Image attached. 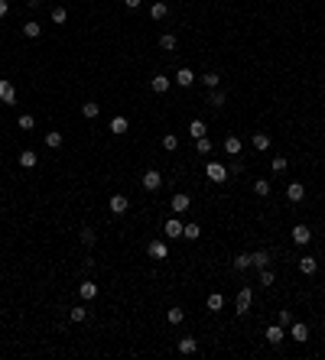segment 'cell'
<instances>
[{
    "mask_svg": "<svg viewBox=\"0 0 325 360\" xmlns=\"http://www.w3.org/2000/svg\"><path fill=\"white\" fill-rule=\"evenodd\" d=\"M146 253H150V260H169V243L166 240H150Z\"/></svg>",
    "mask_w": 325,
    "mask_h": 360,
    "instance_id": "1",
    "label": "cell"
},
{
    "mask_svg": "<svg viewBox=\"0 0 325 360\" xmlns=\"http://www.w3.org/2000/svg\"><path fill=\"white\" fill-rule=\"evenodd\" d=\"M140 185L146 188V192H156V188L162 185V175H160V169H146V172H143V179H140Z\"/></svg>",
    "mask_w": 325,
    "mask_h": 360,
    "instance_id": "2",
    "label": "cell"
},
{
    "mask_svg": "<svg viewBox=\"0 0 325 360\" xmlns=\"http://www.w3.org/2000/svg\"><path fill=\"white\" fill-rule=\"evenodd\" d=\"M250 302H254V292L244 285V289L238 292V299H234V308H238L241 315H247V312H250Z\"/></svg>",
    "mask_w": 325,
    "mask_h": 360,
    "instance_id": "3",
    "label": "cell"
},
{
    "mask_svg": "<svg viewBox=\"0 0 325 360\" xmlns=\"http://www.w3.org/2000/svg\"><path fill=\"white\" fill-rule=\"evenodd\" d=\"M0 101L10 107V104H16V88H13V81H7V78H0Z\"/></svg>",
    "mask_w": 325,
    "mask_h": 360,
    "instance_id": "4",
    "label": "cell"
},
{
    "mask_svg": "<svg viewBox=\"0 0 325 360\" xmlns=\"http://www.w3.org/2000/svg\"><path fill=\"white\" fill-rule=\"evenodd\" d=\"M205 175L211 179V182H228V165H221V163H208V165H205Z\"/></svg>",
    "mask_w": 325,
    "mask_h": 360,
    "instance_id": "5",
    "label": "cell"
},
{
    "mask_svg": "<svg viewBox=\"0 0 325 360\" xmlns=\"http://www.w3.org/2000/svg\"><path fill=\"white\" fill-rule=\"evenodd\" d=\"M290 338L296 341V344H306V341H309V325H303V321H292V325H290Z\"/></svg>",
    "mask_w": 325,
    "mask_h": 360,
    "instance_id": "6",
    "label": "cell"
},
{
    "mask_svg": "<svg viewBox=\"0 0 325 360\" xmlns=\"http://www.w3.org/2000/svg\"><path fill=\"white\" fill-rule=\"evenodd\" d=\"M173 81H176V85H179V88H192L195 81H198V75H195L192 68H179V72H176V78H173Z\"/></svg>",
    "mask_w": 325,
    "mask_h": 360,
    "instance_id": "7",
    "label": "cell"
},
{
    "mask_svg": "<svg viewBox=\"0 0 325 360\" xmlns=\"http://www.w3.org/2000/svg\"><path fill=\"white\" fill-rule=\"evenodd\" d=\"M286 198H290L292 205H299V201L306 198V185L303 182H290V185H286Z\"/></svg>",
    "mask_w": 325,
    "mask_h": 360,
    "instance_id": "8",
    "label": "cell"
},
{
    "mask_svg": "<svg viewBox=\"0 0 325 360\" xmlns=\"http://www.w3.org/2000/svg\"><path fill=\"white\" fill-rule=\"evenodd\" d=\"M182 227H185V224H182V221H179V218H169V221H166V224H162V230H166V237H169V240L182 237Z\"/></svg>",
    "mask_w": 325,
    "mask_h": 360,
    "instance_id": "9",
    "label": "cell"
},
{
    "mask_svg": "<svg viewBox=\"0 0 325 360\" xmlns=\"http://www.w3.org/2000/svg\"><path fill=\"white\" fill-rule=\"evenodd\" d=\"M127 208H130V201H127V195H111V214H127Z\"/></svg>",
    "mask_w": 325,
    "mask_h": 360,
    "instance_id": "10",
    "label": "cell"
},
{
    "mask_svg": "<svg viewBox=\"0 0 325 360\" xmlns=\"http://www.w3.org/2000/svg\"><path fill=\"white\" fill-rule=\"evenodd\" d=\"M78 295H81V302H91V299H98V283L85 279V283L78 285Z\"/></svg>",
    "mask_w": 325,
    "mask_h": 360,
    "instance_id": "11",
    "label": "cell"
},
{
    "mask_svg": "<svg viewBox=\"0 0 325 360\" xmlns=\"http://www.w3.org/2000/svg\"><path fill=\"white\" fill-rule=\"evenodd\" d=\"M150 88H153V91H156V94H166V91L173 88V78H166V75H153Z\"/></svg>",
    "mask_w": 325,
    "mask_h": 360,
    "instance_id": "12",
    "label": "cell"
},
{
    "mask_svg": "<svg viewBox=\"0 0 325 360\" xmlns=\"http://www.w3.org/2000/svg\"><path fill=\"white\" fill-rule=\"evenodd\" d=\"M189 205H192V201H189V195H185V192L173 195V201H169V208H173L176 214H182V211H189Z\"/></svg>",
    "mask_w": 325,
    "mask_h": 360,
    "instance_id": "13",
    "label": "cell"
},
{
    "mask_svg": "<svg viewBox=\"0 0 325 360\" xmlns=\"http://www.w3.org/2000/svg\"><path fill=\"white\" fill-rule=\"evenodd\" d=\"M250 266H254V270H267V266H270V253L267 250L250 253Z\"/></svg>",
    "mask_w": 325,
    "mask_h": 360,
    "instance_id": "14",
    "label": "cell"
},
{
    "mask_svg": "<svg viewBox=\"0 0 325 360\" xmlns=\"http://www.w3.org/2000/svg\"><path fill=\"white\" fill-rule=\"evenodd\" d=\"M312 240V230L306 227V224H296L292 227V243H309Z\"/></svg>",
    "mask_w": 325,
    "mask_h": 360,
    "instance_id": "15",
    "label": "cell"
},
{
    "mask_svg": "<svg viewBox=\"0 0 325 360\" xmlns=\"http://www.w3.org/2000/svg\"><path fill=\"white\" fill-rule=\"evenodd\" d=\"M315 270H319V260H315V256H299V273L303 276H312Z\"/></svg>",
    "mask_w": 325,
    "mask_h": 360,
    "instance_id": "16",
    "label": "cell"
},
{
    "mask_svg": "<svg viewBox=\"0 0 325 360\" xmlns=\"http://www.w3.org/2000/svg\"><path fill=\"white\" fill-rule=\"evenodd\" d=\"M127 130H130V120L127 117H114V120H111V133H114V136H124Z\"/></svg>",
    "mask_w": 325,
    "mask_h": 360,
    "instance_id": "17",
    "label": "cell"
},
{
    "mask_svg": "<svg viewBox=\"0 0 325 360\" xmlns=\"http://www.w3.org/2000/svg\"><path fill=\"white\" fill-rule=\"evenodd\" d=\"M283 338H286V334H283V325H270V328H267V344H273V347H276Z\"/></svg>",
    "mask_w": 325,
    "mask_h": 360,
    "instance_id": "18",
    "label": "cell"
},
{
    "mask_svg": "<svg viewBox=\"0 0 325 360\" xmlns=\"http://www.w3.org/2000/svg\"><path fill=\"white\" fill-rule=\"evenodd\" d=\"M39 33H43V26H39L36 20H26V23H23V36H26V39H39Z\"/></svg>",
    "mask_w": 325,
    "mask_h": 360,
    "instance_id": "19",
    "label": "cell"
},
{
    "mask_svg": "<svg viewBox=\"0 0 325 360\" xmlns=\"http://www.w3.org/2000/svg\"><path fill=\"white\" fill-rule=\"evenodd\" d=\"M205 305H208V312H221V308H225V295L221 292H211L205 299Z\"/></svg>",
    "mask_w": 325,
    "mask_h": 360,
    "instance_id": "20",
    "label": "cell"
},
{
    "mask_svg": "<svg viewBox=\"0 0 325 360\" xmlns=\"http://www.w3.org/2000/svg\"><path fill=\"white\" fill-rule=\"evenodd\" d=\"M254 150H257V153H267V150H270V133H254Z\"/></svg>",
    "mask_w": 325,
    "mask_h": 360,
    "instance_id": "21",
    "label": "cell"
},
{
    "mask_svg": "<svg viewBox=\"0 0 325 360\" xmlns=\"http://www.w3.org/2000/svg\"><path fill=\"white\" fill-rule=\"evenodd\" d=\"M36 163H39V156L32 153V150H23V153H20V165H23V169H36Z\"/></svg>",
    "mask_w": 325,
    "mask_h": 360,
    "instance_id": "22",
    "label": "cell"
},
{
    "mask_svg": "<svg viewBox=\"0 0 325 360\" xmlns=\"http://www.w3.org/2000/svg\"><path fill=\"white\" fill-rule=\"evenodd\" d=\"M225 153L228 156H241V136H225Z\"/></svg>",
    "mask_w": 325,
    "mask_h": 360,
    "instance_id": "23",
    "label": "cell"
},
{
    "mask_svg": "<svg viewBox=\"0 0 325 360\" xmlns=\"http://www.w3.org/2000/svg\"><path fill=\"white\" fill-rule=\"evenodd\" d=\"M205 133H208L205 120H192V123H189V136H192V140H198V136H205Z\"/></svg>",
    "mask_w": 325,
    "mask_h": 360,
    "instance_id": "24",
    "label": "cell"
},
{
    "mask_svg": "<svg viewBox=\"0 0 325 360\" xmlns=\"http://www.w3.org/2000/svg\"><path fill=\"white\" fill-rule=\"evenodd\" d=\"M182 237H185V240H198V237H202V227H198L195 221H189V224L182 227Z\"/></svg>",
    "mask_w": 325,
    "mask_h": 360,
    "instance_id": "25",
    "label": "cell"
},
{
    "mask_svg": "<svg viewBox=\"0 0 325 360\" xmlns=\"http://www.w3.org/2000/svg\"><path fill=\"white\" fill-rule=\"evenodd\" d=\"M202 85H205L208 91H215V88L221 85V75H218V72H205V75H202Z\"/></svg>",
    "mask_w": 325,
    "mask_h": 360,
    "instance_id": "26",
    "label": "cell"
},
{
    "mask_svg": "<svg viewBox=\"0 0 325 360\" xmlns=\"http://www.w3.org/2000/svg\"><path fill=\"white\" fill-rule=\"evenodd\" d=\"M176 347H179V354H195V350H198V341H195V338H182Z\"/></svg>",
    "mask_w": 325,
    "mask_h": 360,
    "instance_id": "27",
    "label": "cell"
},
{
    "mask_svg": "<svg viewBox=\"0 0 325 360\" xmlns=\"http://www.w3.org/2000/svg\"><path fill=\"white\" fill-rule=\"evenodd\" d=\"M166 13H169V7H166V0H156V3L150 7V16H153V20H162Z\"/></svg>",
    "mask_w": 325,
    "mask_h": 360,
    "instance_id": "28",
    "label": "cell"
},
{
    "mask_svg": "<svg viewBox=\"0 0 325 360\" xmlns=\"http://www.w3.org/2000/svg\"><path fill=\"white\" fill-rule=\"evenodd\" d=\"M176 45H179V39H176L173 33H162V36H160V49H166V52H173Z\"/></svg>",
    "mask_w": 325,
    "mask_h": 360,
    "instance_id": "29",
    "label": "cell"
},
{
    "mask_svg": "<svg viewBox=\"0 0 325 360\" xmlns=\"http://www.w3.org/2000/svg\"><path fill=\"white\" fill-rule=\"evenodd\" d=\"M162 150H166V153H176V150H179V136H176V133H166V136H162Z\"/></svg>",
    "mask_w": 325,
    "mask_h": 360,
    "instance_id": "30",
    "label": "cell"
},
{
    "mask_svg": "<svg viewBox=\"0 0 325 360\" xmlns=\"http://www.w3.org/2000/svg\"><path fill=\"white\" fill-rule=\"evenodd\" d=\"M81 114H85V120H98V114H101V107H98L95 101H88V104H81Z\"/></svg>",
    "mask_w": 325,
    "mask_h": 360,
    "instance_id": "31",
    "label": "cell"
},
{
    "mask_svg": "<svg viewBox=\"0 0 325 360\" xmlns=\"http://www.w3.org/2000/svg\"><path fill=\"white\" fill-rule=\"evenodd\" d=\"M46 146H49V150H59V146H62V133L49 130V133H46Z\"/></svg>",
    "mask_w": 325,
    "mask_h": 360,
    "instance_id": "32",
    "label": "cell"
},
{
    "mask_svg": "<svg viewBox=\"0 0 325 360\" xmlns=\"http://www.w3.org/2000/svg\"><path fill=\"white\" fill-rule=\"evenodd\" d=\"M234 270H238V273L250 270V253H238V256H234Z\"/></svg>",
    "mask_w": 325,
    "mask_h": 360,
    "instance_id": "33",
    "label": "cell"
},
{
    "mask_svg": "<svg viewBox=\"0 0 325 360\" xmlns=\"http://www.w3.org/2000/svg\"><path fill=\"white\" fill-rule=\"evenodd\" d=\"M254 195L267 198V195H270V182H267V179H257V182H254Z\"/></svg>",
    "mask_w": 325,
    "mask_h": 360,
    "instance_id": "34",
    "label": "cell"
},
{
    "mask_svg": "<svg viewBox=\"0 0 325 360\" xmlns=\"http://www.w3.org/2000/svg\"><path fill=\"white\" fill-rule=\"evenodd\" d=\"M52 23H55V26L68 23V10H65V7H52Z\"/></svg>",
    "mask_w": 325,
    "mask_h": 360,
    "instance_id": "35",
    "label": "cell"
},
{
    "mask_svg": "<svg viewBox=\"0 0 325 360\" xmlns=\"http://www.w3.org/2000/svg\"><path fill=\"white\" fill-rule=\"evenodd\" d=\"M166 318H169V325H182V318H185V312L179 305L176 308H169V312H166Z\"/></svg>",
    "mask_w": 325,
    "mask_h": 360,
    "instance_id": "36",
    "label": "cell"
},
{
    "mask_svg": "<svg viewBox=\"0 0 325 360\" xmlns=\"http://www.w3.org/2000/svg\"><path fill=\"white\" fill-rule=\"evenodd\" d=\"M68 318H72V321H85V318H88V308H85V305L68 308Z\"/></svg>",
    "mask_w": 325,
    "mask_h": 360,
    "instance_id": "37",
    "label": "cell"
},
{
    "mask_svg": "<svg viewBox=\"0 0 325 360\" xmlns=\"http://www.w3.org/2000/svg\"><path fill=\"white\" fill-rule=\"evenodd\" d=\"M225 91H218V88H215V91H211V94H208V104H211V107H221V104H225Z\"/></svg>",
    "mask_w": 325,
    "mask_h": 360,
    "instance_id": "38",
    "label": "cell"
},
{
    "mask_svg": "<svg viewBox=\"0 0 325 360\" xmlns=\"http://www.w3.org/2000/svg\"><path fill=\"white\" fill-rule=\"evenodd\" d=\"M276 283V276H273V270L267 266V270H260V285H273Z\"/></svg>",
    "mask_w": 325,
    "mask_h": 360,
    "instance_id": "39",
    "label": "cell"
},
{
    "mask_svg": "<svg viewBox=\"0 0 325 360\" xmlns=\"http://www.w3.org/2000/svg\"><path fill=\"white\" fill-rule=\"evenodd\" d=\"M16 123H20V130H32V127H36L32 114H20V120H16Z\"/></svg>",
    "mask_w": 325,
    "mask_h": 360,
    "instance_id": "40",
    "label": "cell"
},
{
    "mask_svg": "<svg viewBox=\"0 0 325 360\" xmlns=\"http://www.w3.org/2000/svg\"><path fill=\"white\" fill-rule=\"evenodd\" d=\"M195 150H198V153H211V140H208V136H198V140H195Z\"/></svg>",
    "mask_w": 325,
    "mask_h": 360,
    "instance_id": "41",
    "label": "cell"
},
{
    "mask_svg": "<svg viewBox=\"0 0 325 360\" xmlns=\"http://www.w3.org/2000/svg\"><path fill=\"white\" fill-rule=\"evenodd\" d=\"M286 165H290L286 156H273V172H286Z\"/></svg>",
    "mask_w": 325,
    "mask_h": 360,
    "instance_id": "42",
    "label": "cell"
},
{
    "mask_svg": "<svg viewBox=\"0 0 325 360\" xmlns=\"http://www.w3.org/2000/svg\"><path fill=\"white\" fill-rule=\"evenodd\" d=\"M95 230H91V227H85V230H81V243H85V247H95Z\"/></svg>",
    "mask_w": 325,
    "mask_h": 360,
    "instance_id": "43",
    "label": "cell"
},
{
    "mask_svg": "<svg viewBox=\"0 0 325 360\" xmlns=\"http://www.w3.org/2000/svg\"><path fill=\"white\" fill-rule=\"evenodd\" d=\"M276 325L290 328V325H292V312H276Z\"/></svg>",
    "mask_w": 325,
    "mask_h": 360,
    "instance_id": "44",
    "label": "cell"
},
{
    "mask_svg": "<svg viewBox=\"0 0 325 360\" xmlns=\"http://www.w3.org/2000/svg\"><path fill=\"white\" fill-rule=\"evenodd\" d=\"M241 169H244V163H241L238 156H234V159H231V165H228V175H238Z\"/></svg>",
    "mask_w": 325,
    "mask_h": 360,
    "instance_id": "45",
    "label": "cell"
},
{
    "mask_svg": "<svg viewBox=\"0 0 325 360\" xmlns=\"http://www.w3.org/2000/svg\"><path fill=\"white\" fill-rule=\"evenodd\" d=\"M7 13H10V0H0V20H3Z\"/></svg>",
    "mask_w": 325,
    "mask_h": 360,
    "instance_id": "46",
    "label": "cell"
},
{
    "mask_svg": "<svg viewBox=\"0 0 325 360\" xmlns=\"http://www.w3.org/2000/svg\"><path fill=\"white\" fill-rule=\"evenodd\" d=\"M140 3H143V0H124V7H127V10H137Z\"/></svg>",
    "mask_w": 325,
    "mask_h": 360,
    "instance_id": "47",
    "label": "cell"
}]
</instances>
